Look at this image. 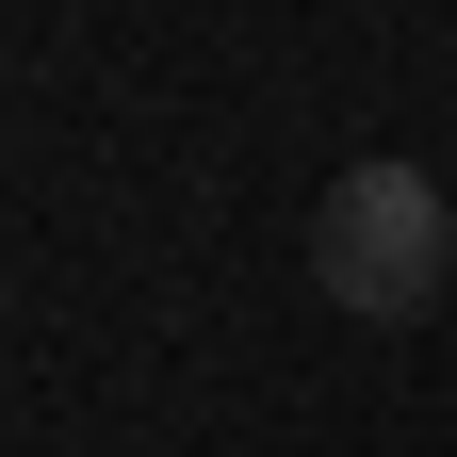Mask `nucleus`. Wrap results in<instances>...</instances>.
<instances>
[{
  "label": "nucleus",
  "instance_id": "f257e3e1",
  "mask_svg": "<svg viewBox=\"0 0 457 457\" xmlns=\"http://www.w3.org/2000/svg\"><path fill=\"white\" fill-rule=\"evenodd\" d=\"M441 278H457V196L425 180V163H343V180L311 196V295L343 327H425L441 311Z\"/></svg>",
  "mask_w": 457,
  "mask_h": 457
}]
</instances>
